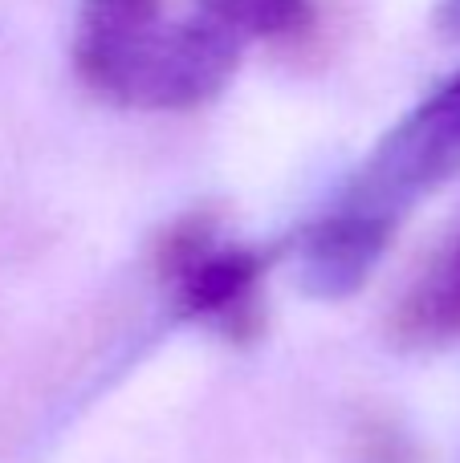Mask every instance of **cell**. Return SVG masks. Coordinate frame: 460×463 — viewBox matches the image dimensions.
Instances as JSON below:
<instances>
[{
	"mask_svg": "<svg viewBox=\"0 0 460 463\" xmlns=\"http://www.w3.org/2000/svg\"><path fill=\"white\" fill-rule=\"evenodd\" d=\"M460 171V78L404 118L371 155L363 175L306 248V285L318 297H342L367 280L404 216Z\"/></svg>",
	"mask_w": 460,
	"mask_h": 463,
	"instance_id": "obj_1",
	"label": "cell"
},
{
	"mask_svg": "<svg viewBox=\"0 0 460 463\" xmlns=\"http://www.w3.org/2000/svg\"><path fill=\"white\" fill-rule=\"evenodd\" d=\"M159 29V0H90L78 33L81 78L106 94H119Z\"/></svg>",
	"mask_w": 460,
	"mask_h": 463,
	"instance_id": "obj_2",
	"label": "cell"
},
{
	"mask_svg": "<svg viewBox=\"0 0 460 463\" xmlns=\"http://www.w3.org/2000/svg\"><path fill=\"white\" fill-rule=\"evenodd\" d=\"M253 277H257V256H244V252L208 256V260L196 264L184 280L187 309H196V313L225 309V305H233L236 297L249 293Z\"/></svg>",
	"mask_w": 460,
	"mask_h": 463,
	"instance_id": "obj_3",
	"label": "cell"
},
{
	"mask_svg": "<svg viewBox=\"0 0 460 463\" xmlns=\"http://www.w3.org/2000/svg\"><path fill=\"white\" fill-rule=\"evenodd\" d=\"M306 0H200V16L216 21L236 41L257 37V33L290 29L302 16Z\"/></svg>",
	"mask_w": 460,
	"mask_h": 463,
	"instance_id": "obj_4",
	"label": "cell"
},
{
	"mask_svg": "<svg viewBox=\"0 0 460 463\" xmlns=\"http://www.w3.org/2000/svg\"><path fill=\"white\" fill-rule=\"evenodd\" d=\"M424 321L428 326H460V240L453 248V260H448L445 277L436 280V288L424 301Z\"/></svg>",
	"mask_w": 460,
	"mask_h": 463,
	"instance_id": "obj_5",
	"label": "cell"
}]
</instances>
